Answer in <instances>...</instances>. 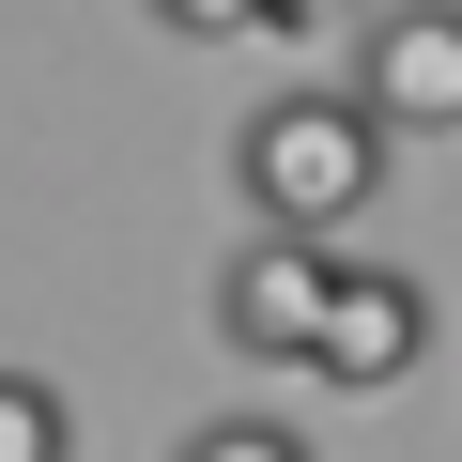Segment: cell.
<instances>
[{"instance_id":"cell-4","label":"cell","mask_w":462,"mask_h":462,"mask_svg":"<svg viewBox=\"0 0 462 462\" xmlns=\"http://www.w3.org/2000/svg\"><path fill=\"white\" fill-rule=\"evenodd\" d=\"M416 355H431V293H416L401 263H355V278H339V309H324V355H309V385L370 401V385H401Z\"/></svg>"},{"instance_id":"cell-2","label":"cell","mask_w":462,"mask_h":462,"mask_svg":"<svg viewBox=\"0 0 462 462\" xmlns=\"http://www.w3.org/2000/svg\"><path fill=\"white\" fill-rule=\"evenodd\" d=\"M385 139H462V0H385L339 78Z\"/></svg>"},{"instance_id":"cell-5","label":"cell","mask_w":462,"mask_h":462,"mask_svg":"<svg viewBox=\"0 0 462 462\" xmlns=\"http://www.w3.org/2000/svg\"><path fill=\"white\" fill-rule=\"evenodd\" d=\"M62 447H78L62 385H32V370H0V462H62Z\"/></svg>"},{"instance_id":"cell-7","label":"cell","mask_w":462,"mask_h":462,"mask_svg":"<svg viewBox=\"0 0 462 462\" xmlns=\"http://www.w3.org/2000/svg\"><path fill=\"white\" fill-rule=\"evenodd\" d=\"M154 32H185V47H216V32H263V0H154Z\"/></svg>"},{"instance_id":"cell-3","label":"cell","mask_w":462,"mask_h":462,"mask_svg":"<svg viewBox=\"0 0 462 462\" xmlns=\"http://www.w3.org/2000/svg\"><path fill=\"white\" fill-rule=\"evenodd\" d=\"M339 247H293V231H263V247H231V278H216V339L231 355H278V370H309L324 355V309H339Z\"/></svg>"},{"instance_id":"cell-8","label":"cell","mask_w":462,"mask_h":462,"mask_svg":"<svg viewBox=\"0 0 462 462\" xmlns=\"http://www.w3.org/2000/svg\"><path fill=\"white\" fill-rule=\"evenodd\" d=\"M339 16H370V0H263V32H339Z\"/></svg>"},{"instance_id":"cell-6","label":"cell","mask_w":462,"mask_h":462,"mask_svg":"<svg viewBox=\"0 0 462 462\" xmlns=\"http://www.w3.org/2000/svg\"><path fill=\"white\" fill-rule=\"evenodd\" d=\"M170 462H309V431H278V416H216V431H185Z\"/></svg>"},{"instance_id":"cell-1","label":"cell","mask_w":462,"mask_h":462,"mask_svg":"<svg viewBox=\"0 0 462 462\" xmlns=\"http://www.w3.org/2000/svg\"><path fill=\"white\" fill-rule=\"evenodd\" d=\"M385 170H401V139H385L355 93H278V108H247V139H231L247 216L293 231V247H339V231L385 200Z\"/></svg>"}]
</instances>
